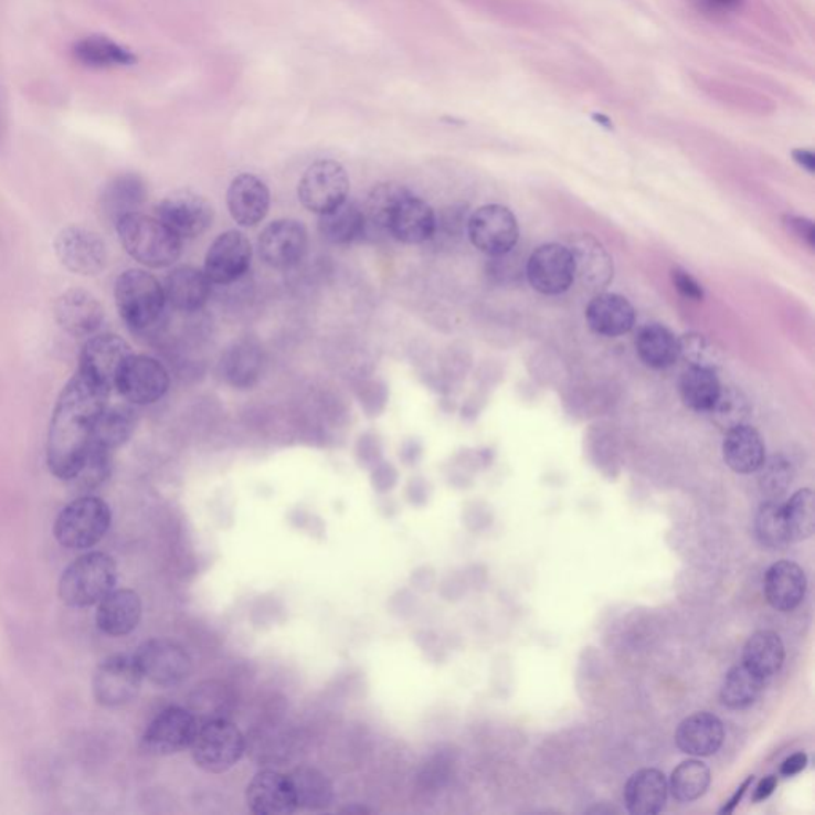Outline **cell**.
<instances>
[{
	"label": "cell",
	"instance_id": "7",
	"mask_svg": "<svg viewBox=\"0 0 815 815\" xmlns=\"http://www.w3.org/2000/svg\"><path fill=\"white\" fill-rule=\"evenodd\" d=\"M467 234L472 244L483 254L502 257L518 244V220L505 205H483L468 218Z\"/></svg>",
	"mask_w": 815,
	"mask_h": 815
},
{
	"label": "cell",
	"instance_id": "54",
	"mask_svg": "<svg viewBox=\"0 0 815 815\" xmlns=\"http://www.w3.org/2000/svg\"><path fill=\"white\" fill-rule=\"evenodd\" d=\"M775 787H777V775L770 774L766 777L761 779L760 784L756 785L755 792H753V803L764 802L773 795Z\"/></svg>",
	"mask_w": 815,
	"mask_h": 815
},
{
	"label": "cell",
	"instance_id": "58",
	"mask_svg": "<svg viewBox=\"0 0 815 815\" xmlns=\"http://www.w3.org/2000/svg\"><path fill=\"white\" fill-rule=\"evenodd\" d=\"M348 813H370L366 807H349Z\"/></svg>",
	"mask_w": 815,
	"mask_h": 815
},
{
	"label": "cell",
	"instance_id": "9",
	"mask_svg": "<svg viewBox=\"0 0 815 815\" xmlns=\"http://www.w3.org/2000/svg\"><path fill=\"white\" fill-rule=\"evenodd\" d=\"M157 219L180 240H193L211 229L214 208L201 194L180 190L157 205Z\"/></svg>",
	"mask_w": 815,
	"mask_h": 815
},
{
	"label": "cell",
	"instance_id": "25",
	"mask_svg": "<svg viewBox=\"0 0 815 815\" xmlns=\"http://www.w3.org/2000/svg\"><path fill=\"white\" fill-rule=\"evenodd\" d=\"M586 322L601 337H623L633 330L636 313L622 295L601 294L588 305Z\"/></svg>",
	"mask_w": 815,
	"mask_h": 815
},
{
	"label": "cell",
	"instance_id": "18",
	"mask_svg": "<svg viewBox=\"0 0 815 815\" xmlns=\"http://www.w3.org/2000/svg\"><path fill=\"white\" fill-rule=\"evenodd\" d=\"M258 251L272 268H292L308 251V232L297 220H276L260 234Z\"/></svg>",
	"mask_w": 815,
	"mask_h": 815
},
{
	"label": "cell",
	"instance_id": "39",
	"mask_svg": "<svg viewBox=\"0 0 815 815\" xmlns=\"http://www.w3.org/2000/svg\"><path fill=\"white\" fill-rule=\"evenodd\" d=\"M764 680L744 665L728 670L721 684L720 699L728 709L742 710L755 705L763 691Z\"/></svg>",
	"mask_w": 815,
	"mask_h": 815
},
{
	"label": "cell",
	"instance_id": "19",
	"mask_svg": "<svg viewBox=\"0 0 815 815\" xmlns=\"http://www.w3.org/2000/svg\"><path fill=\"white\" fill-rule=\"evenodd\" d=\"M55 316L60 327L74 338L93 337L106 319L99 299L82 288H71L57 298Z\"/></svg>",
	"mask_w": 815,
	"mask_h": 815
},
{
	"label": "cell",
	"instance_id": "27",
	"mask_svg": "<svg viewBox=\"0 0 815 815\" xmlns=\"http://www.w3.org/2000/svg\"><path fill=\"white\" fill-rule=\"evenodd\" d=\"M669 795L666 775L659 770L645 768L627 779L623 800L627 813L634 815H655L665 809Z\"/></svg>",
	"mask_w": 815,
	"mask_h": 815
},
{
	"label": "cell",
	"instance_id": "42",
	"mask_svg": "<svg viewBox=\"0 0 815 815\" xmlns=\"http://www.w3.org/2000/svg\"><path fill=\"white\" fill-rule=\"evenodd\" d=\"M75 56L89 67L126 66L136 61L128 50L104 38L85 39L75 46Z\"/></svg>",
	"mask_w": 815,
	"mask_h": 815
},
{
	"label": "cell",
	"instance_id": "49",
	"mask_svg": "<svg viewBox=\"0 0 815 815\" xmlns=\"http://www.w3.org/2000/svg\"><path fill=\"white\" fill-rule=\"evenodd\" d=\"M467 205L453 204L435 214V230L431 241L436 243H454L467 230Z\"/></svg>",
	"mask_w": 815,
	"mask_h": 815
},
{
	"label": "cell",
	"instance_id": "28",
	"mask_svg": "<svg viewBox=\"0 0 815 815\" xmlns=\"http://www.w3.org/2000/svg\"><path fill=\"white\" fill-rule=\"evenodd\" d=\"M724 741V727L719 717L698 712L687 717L676 731V744L691 756H710L719 752Z\"/></svg>",
	"mask_w": 815,
	"mask_h": 815
},
{
	"label": "cell",
	"instance_id": "29",
	"mask_svg": "<svg viewBox=\"0 0 815 815\" xmlns=\"http://www.w3.org/2000/svg\"><path fill=\"white\" fill-rule=\"evenodd\" d=\"M146 182L137 174L114 177L99 198V208L107 222L117 225L126 215L136 214L147 201Z\"/></svg>",
	"mask_w": 815,
	"mask_h": 815
},
{
	"label": "cell",
	"instance_id": "22",
	"mask_svg": "<svg viewBox=\"0 0 815 815\" xmlns=\"http://www.w3.org/2000/svg\"><path fill=\"white\" fill-rule=\"evenodd\" d=\"M268 187L257 176L241 174L234 177L226 191V204L234 222L241 226H254L266 218L269 211Z\"/></svg>",
	"mask_w": 815,
	"mask_h": 815
},
{
	"label": "cell",
	"instance_id": "33",
	"mask_svg": "<svg viewBox=\"0 0 815 815\" xmlns=\"http://www.w3.org/2000/svg\"><path fill=\"white\" fill-rule=\"evenodd\" d=\"M785 661V647L779 634L773 631H759L745 644L742 665L764 681L775 676Z\"/></svg>",
	"mask_w": 815,
	"mask_h": 815
},
{
	"label": "cell",
	"instance_id": "47",
	"mask_svg": "<svg viewBox=\"0 0 815 815\" xmlns=\"http://www.w3.org/2000/svg\"><path fill=\"white\" fill-rule=\"evenodd\" d=\"M679 346L680 356H684L691 363V367L717 370L723 363V351L705 335H684L679 340Z\"/></svg>",
	"mask_w": 815,
	"mask_h": 815
},
{
	"label": "cell",
	"instance_id": "3",
	"mask_svg": "<svg viewBox=\"0 0 815 815\" xmlns=\"http://www.w3.org/2000/svg\"><path fill=\"white\" fill-rule=\"evenodd\" d=\"M115 226L123 248L149 268L171 266L182 254V240L158 219L136 212Z\"/></svg>",
	"mask_w": 815,
	"mask_h": 815
},
{
	"label": "cell",
	"instance_id": "37",
	"mask_svg": "<svg viewBox=\"0 0 815 815\" xmlns=\"http://www.w3.org/2000/svg\"><path fill=\"white\" fill-rule=\"evenodd\" d=\"M636 349L642 362L655 370L673 367L680 357L679 338L659 324L642 328L637 335Z\"/></svg>",
	"mask_w": 815,
	"mask_h": 815
},
{
	"label": "cell",
	"instance_id": "31",
	"mask_svg": "<svg viewBox=\"0 0 815 815\" xmlns=\"http://www.w3.org/2000/svg\"><path fill=\"white\" fill-rule=\"evenodd\" d=\"M571 254L575 263V277H579L584 287L599 290L608 286L613 276V263L611 255L596 237L591 234L576 237Z\"/></svg>",
	"mask_w": 815,
	"mask_h": 815
},
{
	"label": "cell",
	"instance_id": "57",
	"mask_svg": "<svg viewBox=\"0 0 815 815\" xmlns=\"http://www.w3.org/2000/svg\"><path fill=\"white\" fill-rule=\"evenodd\" d=\"M593 120L599 123V125L604 126L605 129H613V123L611 121V118L607 117V115L593 114Z\"/></svg>",
	"mask_w": 815,
	"mask_h": 815
},
{
	"label": "cell",
	"instance_id": "41",
	"mask_svg": "<svg viewBox=\"0 0 815 815\" xmlns=\"http://www.w3.org/2000/svg\"><path fill=\"white\" fill-rule=\"evenodd\" d=\"M755 536L759 542L770 550H782L792 543L784 504L779 500H766L761 504L755 517Z\"/></svg>",
	"mask_w": 815,
	"mask_h": 815
},
{
	"label": "cell",
	"instance_id": "1",
	"mask_svg": "<svg viewBox=\"0 0 815 815\" xmlns=\"http://www.w3.org/2000/svg\"><path fill=\"white\" fill-rule=\"evenodd\" d=\"M109 395L107 389L82 371H77L61 392L46 442V464L56 478L71 481L81 470L92 448L97 417L107 406Z\"/></svg>",
	"mask_w": 815,
	"mask_h": 815
},
{
	"label": "cell",
	"instance_id": "2",
	"mask_svg": "<svg viewBox=\"0 0 815 815\" xmlns=\"http://www.w3.org/2000/svg\"><path fill=\"white\" fill-rule=\"evenodd\" d=\"M115 303L123 322L136 335L157 330L165 317V288L142 269H128L115 283Z\"/></svg>",
	"mask_w": 815,
	"mask_h": 815
},
{
	"label": "cell",
	"instance_id": "43",
	"mask_svg": "<svg viewBox=\"0 0 815 815\" xmlns=\"http://www.w3.org/2000/svg\"><path fill=\"white\" fill-rule=\"evenodd\" d=\"M410 193L406 187L400 183L385 182L378 183L368 194L363 212H366L367 223H371L374 229H388L389 219L395 211L400 201Z\"/></svg>",
	"mask_w": 815,
	"mask_h": 815
},
{
	"label": "cell",
	"instance_id": "53",
	"mask_svg": "<svg viewBox=\"0 0 815 815\" xmlns=\"http://www.w3.org/2000/svg\"><path fill=\"white\" fill-rule=\"evenodd\" d=\"M807 766V755L804 752L793 753L782 763L781 775L784 777H793V775L802 773Z\"/></svg>",
	"mask_w": 815,
	"mask_h": 815
},
{
	"label": "cell",
	"instance_id": "46",
	"mask_svg": "<svg viewBox=\"0 0 815 815\" xmlns=\"http://www.w3.org/2000/svg\"><path fill=\"white\" fill-rule=\"evenodd\" d=\"M112 472V453L92 446L88 456L83 461L81 470L71 479L74 489L81 493H89V490L99 488L107 481Z\"/></svg>",
	"mask_w": 815,
	"mask_h": 815
},
{
	"label": "cell",
	"instance_id": "21",
	"mask_svg": "<svg viewBox=\"0 0 815 815\" xmlns=\"http://www.w3.org/2000/svg\"><path fill=\"white\" fill-rule=\"evenodd\" d=\"M434 230V209L410 191L392 212L385 232L400 243L414 245L431 241Z\"/></svg>",
	"mask_w": 815,
	"mask_h": 815
},
{
	"label": "cell",
	"instance_id": "24",
	"mask_svg": "<svg viewBox=\"0 0 815 815\" xmlns=\"http://www.w3.org/2000/svg\"><path fill=\"white\" fill-rule=\"evenodd\" d=\"M142 618V601L133 590H114L97 604L96 625L104 634L123 637L131 634Z\"/></svg>",
	"mask_w": 815,
	"mask_h": 815
},
{
	"label": "cell",
	"instance_id": "16",
	"mask_svg": "<svg viewBox=\"0 0 815 815\" xmlns=\"http://www.w3.org/2000/svg\"><path fill=\"white\" fill-rule=\"evenodd\" d=\"M198 720L183 707H169L158 713L142 735L144 752L155 756L174 755L189 749Z\"/></svg>",
	"mask_w": 815,
	"mask_h": 815
},
{
	"label": "cell",
	"instance_id": "12",
	"mask_svg": "<svg viewBox=\"0 0 815 815\" xmlns=\"http://www.w3.org/2000/svg\"><path fill=\"white\" fill-rule=\"evenodd\" d=\"M169 373L163 363L149 356H135L126 360L117 389L126 402L133 405H151L163 399L169 389Z\"/></svg>",
	"mask_w": 815,
	"mask_h": 815
},
{
	"label": "cell",
	"instance_id": "36",
	"mask_svg": "<svg viewBox=\"0 0 815 815\" xmlns=\"http://www.w3.org/2000/svg\"><path fill=\"white\" fill-rule=\"evenodd\" d=\"M298 809L326 811L334 803V785L327 775L309 766H299L287 775Z\"/></svg>",
	"mask_w": 815,
	"mask_h": 815
},
{
	"label": "cell",
	"instance_id": "45",
	"mask_svg": "<svg viewBox=\"0 0 815 815\" xmlns=\"http://www.w3.org/2000/svg\"><path fill=\"white\" fill-rule=\"evenodd\" d=\"M709 413H712V420L717 425H720L723 431H730L738 425L748 424L752 406H750L748 396L741 391L728 388L721 389L719 399Z\"/></svg>",
	"mask_w": 815,
	"mask_h": 815
},
{
	"label": "cell",
	"instance_id": "48",
	"mask_svg": "<svg viewBox=\"0 0 815 815\" xmlns=\"http://www.w3.org/2000/svg\"><path fill=\"white\" fill-rule=\"evenodd\" d=\"M759 472L761 493L768 497V500H779V497L785 494L790 483H792V464L785 457L774 456L771 459H764Z\"/></svg>",
	"mask_w": 815,
	"mask_h": 815
},
{
	"label": "cell",
	"instance_id": "56",
	"mask_svg": "<svg viewBox=\"0 0 815 815\" xmlns=\"http://www.w3.org/2000/svg\"><path fill=\"white\" fill-rule=\"evenodd\" d=\"M793 160L796 161L800 166H802L803 169H806L809 174H814L815 172V157L813 151L811 150H804V149H796L792 151Z\"/></svg>",
	"mask_w": 815,
	"mask_h": 815
},
{
	"label": "cell",
	"instance_id": "4",
	"mask_svg": "<svg viewBox=\"0 0 815 815\" xmlns=\"http://www.w3.org/2000/svg\"><path fill=\"white\" fill-rule=\"evenodd\" d=\"M117 584V564L109 554H85L72 562L61 575L57 594L68 607L85 608L99 604Z\"/></svg>",
	"mask_w": 815,
	"mask_h": 815
},
{
	"label": "cell",
	"instance_id": "20",
	"mask_svg": "<svg viewBox=\"0 0 815 815\" xmlns=\"http://www.w3.org/2000/svg\"><path fill=\"white\" fill-rule=\"evenodd\" d=\"M248 809L258 815H288L298 811L287 775L260 771L245 792Z\"/></svg>",
	"mask_w": 815,
	"mask_h": 815
},
{
	"label": "cell",
	"instance_id": "14",
	"mask_svg": "<svg viewBox=\"0 0 815 815\" xmlns=\"http://www.w3.org/2000/svg\"><path fill=\"white\" fill-rule=\"evenodd\" d=\"M55 252L68 272L82 276H96L106 268L109 260L103 237L83 226L61 230L55 240Z\"/></svg>",
	"mask_w": 815,
	"mask_h": 815
},
{
	"label": "cell",
	"instance_id": "50",
	"mask_svg": "<svg viewBox=\"0 0 815 815\" xmlns=\"http://www.w3.org/2000/svg\"><path fill=\"white\" fill-rule=\"evenodd\" d=\"M670 279H673L674 287L684 295L685 298L695 299V301H702L705 299V288L701 284L691 276L690 273L685 272L684 268H673L670 272Z\"/></svg>",
	"mask_w": 815,
	"mask_h": 815
},
{
	"label": "cell",
	"instance_id": "40",
	"mask_svg": "<svg viewBox=\"0 0 815 815\" xmlns=\"http://www.w3.org/2000/svg\"><path fill=\"white\" fill-rule=\"evenodd\" d=\"M710 785V770L699 760L680 763L667 782L670 795L680 803H691L701 798Z\"/></svg>",
	"mask_w": 815,
	"mask_h": 815
},
{
	"label": "cell",
	"instance_id": "10",
	"mask_svg": "<svg viewBox=\"0 0 815 815\" xmlns=\"http://www.w3.org/2000/svg\"><path fill=\"white\" fill-rule=\"evenodd\" d=\"M135 659L144 679L163 688L183 684L193 669L189 653L172 641L144 642L137 648Z\"/></svg>",
	"mask_w": 815,
	"mask_h": 815
},
{
	"label": "cell",
	"instance_id": "11",
	"mask_svg": "<svg viewBox=\"0 0 815 815\" xmlns=\"http://www.w3.org/2000/svg\"><path fill=\"white\" fill-rule=\"evenodd\" d=\"M142 680L135 656L114 655L97 666L93 677V695L97 705L125 706L139 694Z\"/></svg>",
	"mask_w": 815,
	"mask_h": 815
},
{
	"label": "cell",
	"instance_id": "13",
	"mask_svg": "<svg viewBox=\"0 0 815 815\" xmlns=\"http://www.w3.org/2000/svg\"><path fill=\"white\" fill-rule=\"evenodd\" d=\"M526 274L533 290L543 295L564 294L575 281L571 248L557 243L540 245L530 254Z\"/></svg>",
	"mask_w": 815,
	"mask_h": 815
},
{
	"label": "cell",
	"instance_id": "51",
	"mask_svg": "<svg viewBox=\"0 0 815 815\" xmlns=\"http://www.w3.org/2000/svg\"><path fill=\"white\" fill-rule=\"evenodd\" d=\"M782 222H784V226L790 233L795 234L800 240L806 241L809 247H814L815 229L811 220L798 218V215H785Z\"/></svg>",
	"mask_w": 815,
	"mask_h": 815
},
{
	"label": "cell",
	"instance_id": "55",
	"mask_svg": "<svg viewBox=\"0 0 815 815\" xmlns=\"http://www.w3.org/2000/svg\"><path fill=\"white\" fill-rule=\"evenodd\" d=\"M753 782V775H749L748 779H745L744 782H742L741 787L735 790V793L733 796H731L730 800H728V803H724V806L721 807L720 814H731L734 813L735 807H738V804L742 802V798H744L745 792L750 788V785H752Z\"/></svg>",
	"mask_w": 815,
	"mask_h": 815
},
{
	"label": "cell",
	"instance_id": "5",
	"mask_svg": "<svg viewBox=\"0 0 815 815\" xmlns=\"http://www.w3.org/2000/svg\"><path fill=\"white\" fill-rule=\"evenodd\" d=\"M110 521V507L103 499L93 496L78 497L56 518L57 543L67 550H88L106 537Z\"/></svg>",
	"mask_w": 815,
	"mask_h": 815
},
{
	"label": "cell",
	"instance_id": "34",
	"mask_svg": "<svg viewBox=\"0 0 815 815\" xmlns=\"http://www.w3.org/2000/svg\"><path fill=\"white\" fill-rule=\"evenodd\" d=\"M137 413L128 405L106 406L97 417L92 446L114 453L135 434Z\"/></svg>",
	"mask_w": 815,
	"mask_h": 815
},
{
	"label": "cell",
	"instance_id": "23",
	"mask_svg": "<svg viewBox=\"0 0 815 815\" xmlns=\"http://www.w3.org/2000/svg\"><path fill=\"white\" fill-rule=\"evenodd\" d=\"M806 573L796 562L777 561L764 573V597L775 611H795L806 596Z\"/></svg>",
	"mask_w": 815,
	"mask_h": 815
},
{
	"label": "cell",
	"instance_id": "38",
	"mask_svg": "<svg viewBox=\"0 0 815 815\" xmlns=\"http://www.w3.org/2000/svg\"><path fill=\"white\" fill-rule=\"evenodd\" d=\"M721 385L716 370L690 367L680 378V395L685 405L698 413L712 410L719 399Z\"/></svg>",
	"mask_w": 815,
	"mask_h": 815
},
{
	"label": "cell",
	"instance_id": "8",
	"mask_svg": "<svg viewBox=\"0 0 815 815\" xmlns=\"http://www.w3.org/2000/svg\"><path fill=\"white\" fill-rule=\"evenodd\" d=\"M349 177L334 160H320L309 166L299 180L298 198L314 214L322 215L348 200Z\"/></svg>",
	"mask_w": 815,
	"mask_h": 815
},
{
	"label": "cell",
	"instance_id": "6",
	"mask_svg": "<svg viewBox=\"0 0 815 815\" xmlns=\"http://www.w3.org/2000/svg\"><path fill=\"white\" fill-rule=\"evenodd\" d=\"M189 749L198 768L205 773L222 774L244 755L245 739L229 719L200 721Z\"/></svg>",
	"mask_w": 815,
	"mask_h": 815
},
{
	"label": "cell",
	"instance_id": "44",
	"mask_svg": "<svg viewBox=\"0 0 815 815\" xmlns=\"http://www.w3.org/2000/svg\"><path fill=\"white\" fill-rule=\"evenodd\" d=\"M784 511L792 542H802L813 537L815 530L813 489L806 488L793 494L788 502L784 504Z\"/></svg>",
	"mask_w": 815,
	"mask_h": 815
},
{
	"label": "cell",
	"instance_id": "35",
	"mask_svg": "<svg viewBox=\"0 0 815 815\" xmlns=\"http://www.w3.org/2000/svg\"><path fill=\"white\" fill-rule=\"evenodd\" d=\"M262 366V349L257 342L240 340L223 356L222 374L233 388L248 389L257 382Z\"/></svg>",
	"mask_w": 815,
	"mask_h": 815
},
{
	"label": "cell",
	"instance_id": "32",
	"mask_svg": "<svg viewBox=\"0 0 815 815\" xmlns=\"http://www.w3.org/2000/svg\"><path fill=\"white\" fill-rule=\"evenodd\" d=\"M366 229V212L356 201L346 200L326 214L319 215V232L330 244H351L363 236Z\"/></svg>",
	"mask_w": 815,
	"mask_h": 815
},
{
	"label": "cell",
	"instance_id": "17",
	"mask_svg": "<svg viewBox=\"0 0 815 815\" xmlns=\"http://www.w3.org/2000/svg\"><path fill=\"white\" fill-rule=\"evenodd\" d=\"M252 245L248 237L237 230L220 234L205 255L204 273L212 284L229 286L236 283L251 268Z\"/></svg>",
	"mask_w": 815,
	"mask_h": 815
},
{
	"label": "cell",
	"instance_id": "52",
	"mask_svg": "<svg viewBox=\"0 0 815 815\" xmlns=\"http://www.w3.org/2000/svg\"><path fill=\"white\" fill-rule=\"evenodd\" d=\"M699 7L709 13H730L738 10L744 0H698Z\"/></svg>",
	"mask_w": 815,
	"mask_h": 815
},
{
	"label": "cell",
	"instance_id": "26",
	"mask_svg": "<svg viewBox=\"0 0 815 815\" xmlns=\"http://www.w3.org/2000/svg\"><path fill=\"white\" fill-rule=\"evenodd\" d=\"M212 283L201 269L179 266L165 281V297L171 308L180 313L200 311L211 295Z\"/></svg>",
	"mask_w": 815,
	"mask_h": 815
},
{
	"label": "cell",
	"instance_id": "15",
	"mask_svg": "<svg viewBox=\"0 0 815 815\" xmlns=\"http://www.w3.org/2000/svg\"><path fill=\"white\" fill-rule=\"evenodd\" d=\"M131 356L128 342L117 335H93L83 346L78 371L112 392Z\"/></svg>",
	"mask_w": 815,
	"mask_h": 815
},
{
	"label": "cell",
	"instance_id": "30",
	"mask_svg": "<svg viewBox=\"0 0 815 815\" xmlns=\"http://www.w3.org/2000/svg\"><path fill=\"white\" fill-rule=\"evenodd\" d=\"M723 459L739 475L759 472L766 459V446L756 428L742 424L727 431L723 440Z\"/></svg>",
	"mask_w": 815,
	"mask_h": 815
}]
</instances>
